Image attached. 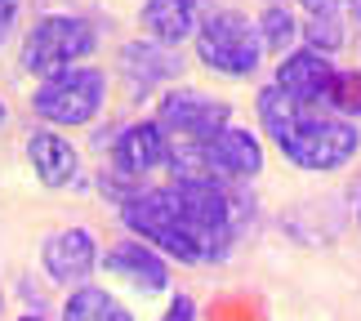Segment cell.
<instances>
[{"instance_id":"obj_2","label":"cell","mask_w":361,"mask_h":321,"mask_svg":"<svg viewBox=\"0 0 361 321\" xmlns=\"http://www.w3.org/2000/svg\"><path fill=\"white\" fill-rule=\"evenodd\" d=\"M121 223L125 232L147 241L152 250H161L165 259H178V263H210L205 255V241L201 232L192 228L178 210L170 183L165 188H134L130 197L121 201Z\"/></svg>"},{"instance_id":"obj_25","label":"cell","mask_w":361,"mask_h":321,"mask_svg":"<svg viewBox=\"0 0 361 321\" xmlns=\"http://www.w3.org/2000/svg\"><path fill=\"white\" fill-rule=\"evenodd\" d=\"M0 308H5V286H0Z\"/></svg>"},{"instance_id":"obj_26","label":"cell","mask_w":361,"mask_h":321,"mask_svg":"<svg viewBox=\"0 0 361 321\" xmlns=\"http://www.w3.org/2000/svg\"><path fill=\"white\" fill-rule=\"evenodd\" d=\"M357 223H361V205H357Z\"/></svg>"},{"instance_id":"obj_8","label":"cell","mask_w":361,"mask_h":321,"mask_svg":"<svg viewBox=\"0 0 361 321\" xmlns=\"http://www.w3.org/2000/svg\"><path fill=\"white\" fill-rule=\"evenodd\" d=\"M99 236H94L90 228H80V223H72V228H59L49 232L45 241H40V268H45L49 281L59 286H85L94 272H99Z\"/></svg>"},{"instance_id":"obj_19","label":"cell","mask_w":361,"mask_h":321,"mask_svg":"<svg viewBox=\"0 0 361 321\" xmlns=\"http://www.w3.org/2000/svg\"><path fill=\"white\" fill-rule=\"evenodd\" d=\"M157 321H197V299H192V295H174Z\"/></svg>"},{"instance_id":"obj_4","label":"cell","mask_w":361,"mask_h":321,"mask_svg":"<svg viewBox=\"0 0 361 321\" xmlns=\"http://www.w3.org/2000/svg\"><path fill=\"white\" fill-rule=\"evenodd\" d=\"M263 36L259 23H250L241 9H214L197 23V59L219 76L245 80L263 63Z\"/></svg>"},{"instance_id":"obj_3","label":"cell","mask_w":361,"mask_h":321,"mask_svg":"<svg viewBox=\"0 0 361 321\" xmlns=\"http://www.w3.org/2000/svg\"><path fill=\"white\" fill-rule=\"evenodd\" d=\"M103 103H107V72L90 67V63L63 67V72L45 76L32 90L36 121L54 125V130H80V125H90L103 111Z\"/></svg>"},{"instance_id":"obj_5","label":"cell","mask_w":361,"mask_h":321,"mask_svg":"<svg viewBox=\"0 0 361 321\" xmlns=\"http://www.w3.org/2000/svg\"><path fill=\"white\" fill-rule=\"evenodd\" d=\"M94 45H99V32L80 18V13H45L40 23H32V32L23 36L18 63L27 76H54L63 67L85 63Z\"/></svg>"},{"instance_id":"obj_24","label":"cell","mask_w":361,"mask_h":321,"mask_svg":"<svg viewBox=\"0 0 361 321\" xmlns=\"http://www.w3.org/2000/svg\"><path fill=\"white\" fill-rule=\"evenodd\" d=\"M9 121V107H5V99H0V125H5Z\"/></svg>"},{"instance_id":"obj_10","label":"cell","mask_w":361,"mask_h":321,"mask_svg":"<svg viewBox=\"0 0 361 321\" xmlns=\"http://www.w3.org/2000/svg\"><path fill=\"white\" fill-rule=\"evenodd\" d=\"M201 157H205V170L224 183H245V178H259L263 174V138L245 125H224L210 143H201Z\"/></svg>"},{"instance_id":"obj_15","label":"cell","mask_w":361,"mask_h":321,"mask_svg":"<svg viewBox=\"0 0 361 321\" xmlns=\"http://www.w3.org/2000/svg\"><path fill=\"white\" fill-rule=\"evenodd\" d=\"M63 321H134V313L112 295L107 286H72L63 299Z\"/></svg>"},{"instance_id":"obj_11","label":"cell","mask_w":361,"mask_h":321,"mask_svg":"<svg viewBox=\"0 0 361 321\" xmlns=\"http://www.w3.org/2000/svg\"><path fill=\"white\" fill-rule=\"evenodd\" d=\"M272 85L299 107H326L330 85H335V63H330V54H317V49H290L276 63Z\"/></svg>"},{"instance_id":"obj_22","label":"cell","mask_w":361,"mask_h":321,"mask_svg":"<svg viewBox=\"0 0 361 321\" xmlns=\"http://www.w3.org/2000/svg\"><path fill=\"white\" fill-rule=\"evenodd\" d=\"M13 321H49L45 313H23V317H13Z\"/></svg>"},{"instance_id":"obj_1","label":"cell","mask_w":361,"mask_h":321,"mask_svg":"<svg viewBox=\"0 0 361 321\" xmlns=\"http://www.w3.org/2000/svg\"><path fill=\"white\" fill-rule=\"evenodd\" d=\"M259 125L290 165L312 170V174L348 165L361 147V130L348 116H326L317 107H299L276 85L259 90Z\"/></svg>"},{"instance_id":"obj_12","label":"cell","mask_w":361,"mask_h":321,"mask_svg":"<svg viewBox=\"0 0 361 321\" xmlns=\"http://www.w3.org/2000/svg\"><path fill=\"white\" fill-rule=\"evenodd\" d=\"M23 157H27L32 174L45 188H67V183H76V174H80V152H76V143L63 130H54V125L27 134Z\"/></svg>"},{"instance_id":"obj_14","label":"cell","mask_w":361,"mask_h":321,"mask_svg":"<svg viewBox=\"0 0 361 321\" xmlns=\"http://www.w3.org/2000/svg\"><path fill=\"white\" fill-rule=\"evenodd\" d=\"M178 67H183V59L161 45V40H134V45H125L121 54V72L130 76L134 90H152V85H165V80L178 76Z\"/></svg>"},{"instance_id":"obj_18","label":"cell","mask_w":361,"mask_h":321,"mask_svg":"<svg viewBox=\"0 0 361 321\" xmlns=\"http://www.w3.org/2000/svg\"><path fill=\"white\" fill-rule=\"evenodd\" d=\"M343 111V116H361V72H335V85H330V103Z\"/></svg>"},{"instance_id":"obj_17","label":"cell","mask_w":361,"mask_h":321,"mask_svg":"<svg viewBox=\"0 0 361 321\" xmlns=\"http://www.w3.org/2000/svg\"><path fill=\"white\" fill-rule=\"evenodd\" d=\"M299 40H308V49H317V54H335L343 45L339 13H308V23L299 27Z\"/></svg>"},{"instance_id":"obj_13","label":"cell","mask_w":361,"mask_h":321,"mask_svg":"<svg viewBox=\"0 0 361 321\" xmlns=\"http://www.w3.org/2000/svg\"><path fill=\"white\" fill-rule=\"evenodd\" d=\"M138 23H143V32H147L152 40H161V45L178 49L183 40L197 36L201 9H197V0H143Z\"/></svg>"},{"instance_id":"obj_16","label":"cell","mask_w":361,"mask_h":321,"mask_svg":"<svg viewBox=\"0 0 361 321\" xmlns=\"http://www.w3.org/2000/svg\"><path fill=\"white\" fill-rule=\"evenodd\" d=\"M259 36H263V49L290 54V49H295V40H299V18L286 5H268V9L259 13Z\"/></svg>"},{"instance_id":"obj_7","label":"cell","mask_w":361,"mask_h":321,"mask_svg":"<svg viewBox=\"0 0 361 321\" xmlns=\"http://www.w3.org/2000/svg\"><path fill=\"white\" fill-rule=\"evenodd\" d=\"M170 152H174V138L165 134L161 121H134L112 138V174L130 178L134 188H143L147 174L170 165Z\"/></svg>"},{"instance_id":"obj_23","label":"cell","mask_w":361,"mask_h":321,"mask_svg":"<svg viewBox=\"0 0 361 321\" xmlns=\"http://www.w3.org/2000/svg\"><path fill=\"white\" fill-rule=\"evenodd\" d=\"M348 9H353V18H361V0H348Z\"/></svg>"},{"instance_id":"obj_9","label":"cell","mask_w":361,"mask_h":321,"mask_svg":"<svg viewBox=\"0 0 361 321\" xmlns=\"http://www.w3.org/2000/svg\"><path fill=\"white\" fill-rule=\"evenodd\" d=\"M99 268L125 290H138V295H165L170 290V259L161 250H152L147 241H138V236L107 246L99 255Z\"/></svg>"},{"instance_id":"obj_20","label":"cell","mask_w":361,"mask_h":321,"mask_svg":"<svg viewBox=\"0 0 361 321\" xmlns=\"http://www.w3.org/2000/svg\"><path fill=\"white\" fill-rule=\"evenodd\" d=\"M13 18H18V0H0V45L9 40V32H13Z\"/></svg>"},{"instance_id":"obj_21","label":"cell","mask_w":361,"mask_h":321,"mask_svg":"<svg viewBox=\"0 0 361 321\" xmlns=\"http://www.w3.org/2000/svg\"><path fill=\"white\" fill-rule=\"evenodd\" d=\"M299 5L308 9V13H339L343 0H299Z\"/></svg>"},{"instance_id":"obj_6","label":"cell","mask_w":361,"mask_h":321,"mask_svg":"<svg viewBox=\"0 0 361 321\" xmlns=\"http://www.w3.org/2000/svg\"><path fill=\"white\" fill-rule=\"evenodd\" d=\"M157 121L165 125V134L183 138V143H210L224 125H232V107L224 99H210V94H201V90L178 85L161 99Z\"/></svg>"}]
</instances>
